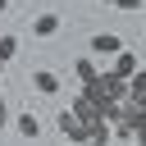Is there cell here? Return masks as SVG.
Wrapping results in <instances>:
<instances>
[{
	"mask_svg": "<svg viewBox=\"0 0 146 146\" xmlns=\"http://www.w3.org/2000/svg\"><path fill=\"white\" fill-rule=\"evenodd\" d=\"M119 50H123L119 32H96V36H91V55H96V59H114Z\"/></svg>",
	"mask_w": 146,
	"mask_h": 146,
	"instance_id": "cell-1",
	"label": "cell"
},
{
	"mask_svg": "<svg viewBox=\"0 0 146 146\" xmlns=\"http://www.w3.org/2000/svg\"><path fill=\"white\" fill-rule=\"evenodd\" d=\"M0 73H5V59H0Z\"/></svg>",
	"mask_w": 146,
	"mask_h": 146,
	"instance_id": "cell-15",
	"label": "cell"
},
{
	"mask_svg": "<svg viewBox=\"0 0 146 146\" xmlns=\"http://www.w3.org/2000/svg\"><path fill=\"white\" fill-rule=\"evenodd\" d=\"M114 137H119V141H137V132H132V123H128V119H119V123H114Z\"/></svg>",
	"mask_w": 146,
	"mask_h": 146,
	"instance_id": "cell-10",
	"label": "cell"
},
{
	"mask_svg": "<svg viewBox=\"0 0 146 146\" xmlns=\"http://www.w3.org/2000/svg\"><path fill=\"white\" fill-rule=\"evenodd\" d=\"M73 73H78V82H91V78L100 73V64H96V55H78V59H73Z\"/></svg>",
	"mask_w": 146,
	"mask_h": 146,
	"instance_id": "cell-5",
	"label": "cell"
},
{
	"mask_svg": "<svg viewBox=\"0 0 146 146\" xmlns=\"http://www.w3.org/2000/svg\"><path fill=\"white\" fill-rule=\"evenodd\" d=\"M105 5H114V0H105Z\"/></svg>",
	"mask_w": 146,
	"mask_h": 146,
	"instance_id": "cell-16",
	"label": "cell"
},
{
	"mask_svg": "<svg viewBox=\"0 0 146 146\" xmlns=\"http://www.w3.org/2000/svg\"><path fill=\"white\" fill-rule=\"evenodd\" d=\"M137 105H141V110H146V96H141V100H137Z\"/></svg>",
	"mask_w": 146,
	"mask_h": 146,
	"instance_id": "cell-14",
	"label": "cell"
},
{
	"mask_svg": "<svg viewBox=\"0 0 146 146\" xmlns=\"http://www.w3.org/2000/svg\"><path fill=\"white\" fill-rule=\"evenodd\" d=\"M0 9H9V0H0Z\"/></svg>",
	"mask_w": 146,
	"mask_h": 146,
	"instance_id": "cell-13",
	"label": "cell"
},
{
	"mask_svg": "<svg viewBox=\"0 0 146 146\" xmlns=\"http://www.w3.org/2000/svg\"><path fill=\"white\" fill-rule=\"evenodd\" d=\"M59 27H64V18H59L55 9H46V14H36V18H32V32H36V36H55Z\"/></svg>",
	"mask_w": 146,
	"mask_h": 146,
	"instance_id": "cell-4",
	"label": "cell"
},
{
	"mask_svg": "<svg viewBox=\"0 0 146 146\" xmlns=\"http://www.w3.org/2000/svg\"><path fill=\"white\" fill-rule=\"evenodd\" d=\"M5 123H9V105L0 100V132H5Z\"/></svg>",
	"mask_w": 146,
	"mask_h": 146,
	"instance_id": "cell-12",
	"label": "cell"
},
{
	"mask_svg": "<svg viewBox=\"0 0 146 146\" xmlns=\"http://www.w3.org/2000/svg\"><path fill=\"white\" fill-rule=\"evenodd\" d=\"M141 96H146V68L137 64V73L128 78V100H141Z\"/></svg>",
	"mask_w": 146,
	"mask_h": 146,
	"instance_id": "cell-8",
	"label": "cell"
},
{
	"mask_svg": "<svg viewBox=\"0 0 146 146\" xmlns=\"http://www.w3.org/2000/svg\"><path fill=\"white\" fill-rule=\"evenodd\" d=\"M114 5H119V9H128V14H137V9H141V0H114Z\"/></svg>",
	"mask_w": 146,
	"mask_h": 146,
	"instance_id": "cell-11",
	"label": "cell"
},
{
	"mask_svg": "<svg viewBox=\"0 0 146 146\" xmlns=\"http://www.w3.org/2000/svg\"><path fill=\"white\" fill-rule=\"evenodd\" d=\"M32 87H36L41 96H55V91H59V78H55L50 68H36V73H32Z\"/></svg>",
	"mask_w": 146,
	"mask_h": 146,
	"instance_id": "cell-6",
	"label": "cell"
},
{
	"mask_svg": "<svg viewBox=\"0 0 146 146\" xmlns=\"http://www.w3.org/2000/svg\"><path fill=\"white\" fill-rule=\"evenodd\" d=\"M73 114H78L82 123H91V119H100V114H96V105H91V96H82V91L73 96Z\"/></svg>",
	"mask_w": 146,
	"mask_h": 146,
	"instance_id": "cell-7",
	"label": "cell"
},
{
	"mask_svg": "<svg viewBox=\"0 0 146 146\" xmlns=\"http://www.w3.org/2000/svg\"><path fill=\"white\" fill-rule=\"evenodd\" d=\"M14 128H18V137H27V141H41V119H36V110H23V114L14 119Z\"/></svg>",
	"mask_w": 146,
	"mask_h": 146,
	"instance_id": "cell-3",
	"label": "cell"
},
{
	"mask_svg": "<svg viewBox=\"0 0 146 146\" xmlns=\"http://www.w3.org/2000/svg\"><path fill=\"white\" fill-rule=\"evenodd\" d=\"M137 64H141V59H137V55H132V50H119V55H114V59H110V73H114V78H123V82H128V78H132V73H137Z\"/></svg>",
	"mask_w": 146,
	"mask_h": 146,
	"instance_id": "cell-2",
	"label": "cell"
},
{
	"mask_svg": "<svg viewBox=\"0 0 146 146\" xmlns=\"http://www.w3.org/2000/svg\"><path fill=\"white\" fill-rule=\"evenodd\" d=\"M14 55H18V36H9V32H5V36H0V59L9 64Z\"/></svg>",
	"mask_w": 146,
	"mask_h": 146,
	"instance_id": "cell-9",
	"label": "cell"
}]
</instances>
